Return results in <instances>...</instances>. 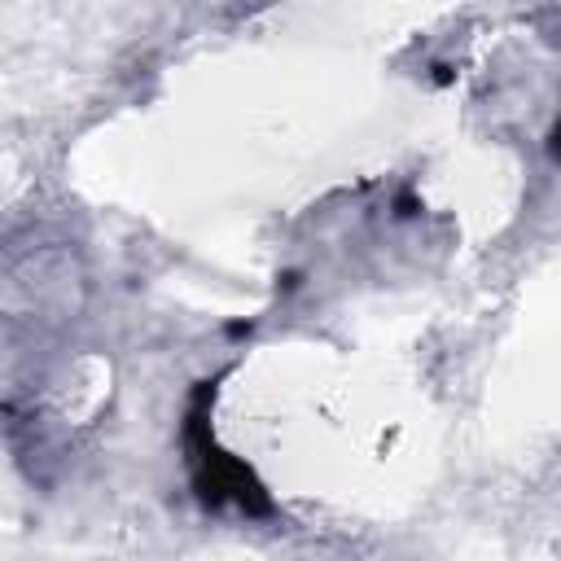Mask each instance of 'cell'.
<instances>
[{
	"mask_svg": "<svg viewBox=\"0 0 561 561\" xmlns=\"http://www.w3.org/2000/svg\"><path fill=\"white\" fill-rule=\"evenodd\" d=\"M188 465H193V486L210 508H224V504H237L241 513L272 508V500L254 482V473L215 443L210 421H206V386L197 390V399L188 408Z\"/></svg>",
	"mask_w": 561,
	"mask_h": 561,
	"instance_id": "6da1fadb",
	"label": "cell"
}]
</instances>
